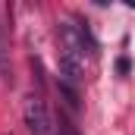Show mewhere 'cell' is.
I'll use <instances>...</instances> for the list:
<instances>
[{"label":"cell","instance_id":"2","mask_svg":"<svg viewBox=\"0 0 135 135\" xmlns=\"http://www.w3.org/2000/svg\"><path fill=\"white\" fill-rule=\"evenodd\" d=\"M9 9L0 6V82L3 85H13V63H9Z\"/></svg>","mask_w":135,"mask_h":135},{"label":"cell","instance_id":"3","mask_svg":"<svg viewBox=\"0 0 135 135\" xmlns=\"http://www.w3.org/2000/svg\"><path fill=\"white\" fill-rule=\"evenodd\" d=\"M57 135H79V132H75V126H72L69 119L60 116V123H57Z\"/></svg>","mask_w":135,"mask_h":135},{"label":"cell","instance_id":"1","mask_svg":"<svg viewBox=\"0 0 135 135\" xmlns=\"http://www.w3.org/2000/svg\"><path fill=\"white\" fill-rule=\"evenodd\" d=\"M22 119H25L28 135H50V132H54L47 104H44L41 94H28V98H25V104H22Z\"/></svg>","mask_w":135,"mask_h":135}]
</instances>
